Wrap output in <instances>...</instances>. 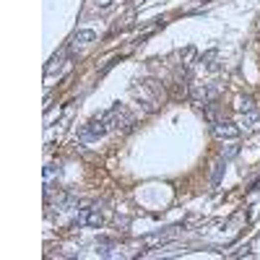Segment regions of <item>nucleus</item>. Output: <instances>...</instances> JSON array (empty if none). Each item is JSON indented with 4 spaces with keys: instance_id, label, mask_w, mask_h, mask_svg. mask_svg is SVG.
<instances>
[{
    "instance_id": "ddd939ff",
    "label": "nucleus",
    "mask_w": 260,
    "mask_h": 260,
    "mask_svg": "<svg viewBox=\"0 0 260 260\" xmlns=\"http://www.w3.org/2000/svg\"><path fill=\"white\" fill-rule=\"evenodd\" d=\"M94 3H96L99 8H109V5H112V0H94Z\"/></svg>"
},
{
    "instance_id": "7ed1b4c3",
    "label": "nucleus",
    "mask_w": 260,
    "mask_h": 260,
    "mask_svg": "<svg viewBox=\"0 0 260 260\" xmlns=\"http://www.w3.org/2000/svg\"><path fill=\"white\" fill-rule=\"evenodd\" d=\"M213 135H216V138L234 141L237 135H240V128H237L234 122H229V120H213Z\"/></svg>"
},
{
    "instance_id": "0eeeda50",
    "label": "nucleus",
    "mask_w": 260,
    "mask_h": 260,
    "mask_svg": "<svg viewBox=\"0 0 260 260\" xmlns=\"http://www.w3.org/2000/svg\"><path fill=\"white\" fill-rule=\"evenodd\" d=\"M221 174H224V159L216 162V164H213V169H211V187H219Z\"/></svg>"
},
{
    "instance_id": "20e7f679",
    "label": "nucleus",
    "mask_w": 260,
    "mask_h": 260,
    "mask_svg": "<svg viewBox=\"0 0 260 260\" xmlns=\"http://www.w3.org/2000/svg\"><path fill=\"white\" fill-rule=\"evenodd\" d=\"M96 39V34L91 29H81V31H76L73 34V39H71V52H76L78 47H86V44H91Z\"/></svg>"
},
{
    "instance_id": "9d476101",
    "label": "nucleus",
    "mask_w": 260,
    "mask_h": 260,
    "mask_svg": "<svg viewBox=\"0 0 260 260\" xmlns=\"http://www.w3.org/2000/svg\"><path fill=\"white\" fill-rule=\"evenodd\" d=\"M237 154H240V146H232V143H229V146H224V149H221V159H224V162H227V159H234Z\"/></svg>"
},
{
    "instance_id": "39448f33",
    "label": "nucleus",
    "mask_w": 260,
    "mask_h": 260,
    "mask_svg": "<svg viewBox=\"0 0 260 260\" xmlns=\"http://www.w3.org/2000/svg\"><path fill=\"white\" fill-rule=\"evenodd\" d=\"M78 221H81L84 224V227H101V221H104V219H101V213H99V208H84L81 211V216H78Z\"/></svg>"
},
{
    "instance_id": "f03ea898",
    "label": "nucleus",
    "mask_w": 260,
    "mask_h": 260,
    "mask_svg": "<svg viewBox=\"0 0 260 260\" xmlns=\"http://www.w3.org/2000/svg\"><path fill=\"white\" fill-rule=\"evenodd\" d=\"M107 125H109V130H115V128H125V125H133V117L128 115V109L125 107H112L109 112H107Z\"/></svg>"
},
{
    "instance_id": "6e6552de",
    "label": "nucleus",
    "mask_w": 260,
    "mask_h": 260,
    "mask_svg": "<svg viewBox=\"0 0 260 260\" xmlns=\"http://www.w3.org/2000/svg\"><path fill=\"white\" fill-rule=\"evenodd\" d=\"M96 253L101 255V258H115L117 253H115V245L112 242H99L96 245Z\"/></svg>"
},
{
    "instance_id": "423d86ee",
    "label": "nucleus",
    "mask_w": 260,
    "mask_h": 260,
    "mask_svg": "<svg viewBox=\"0 0 260 260\" xmlns=\"http://www.w3.org/2000/svg\"><path fill=\"white\" fill-rule=\"evenodd\" d=\"M63 65H65V52H58V55H52V60L47 63V68H44V73L47 76H52L55 71H63Z\"/></svg>"
},
{
    "instance_id": "9b49d317",
    "label": "nucleus",
    "mask_w": 260,
    "mask_h": 260,
    "mask_svg": "<svg viewBox=\"0 0 260 260\" xmlns=\"http://www.w3.org/2000/svg\"><path fill=\"white\" fill-rule=\"evenodd\" d=\"M258 115H260V112H258V109H250V112H242V125H245V128H250V125H253V122L258 120Z\"/></svg>"
},
{
    "instance_id": "1a4fd4ad",
    "label": "nucleus",
    "mask_w": 260,
    "mask_h": 260,
    "mask_svg": "<svg viewBox=\"0 0 260 260\" xmlns=\"http://www.w3.org/2000/svg\"><path fill=\"white\" fill-rule=\"evenodd\" d=\"M55 177H60V167L58 164H47L44 167V182H52Z\"/></svg>"
},
{
    "instance_id": "f257e3e1",
    "label": "nucleus",
    "mask_w": 260,
    "mask_h": 260,
    "mask_svg": "<svg viewBox=\"0 0 260 260\" xmlns=\"http://www.w3.org/2000/svg\"><path fill=\"white\" fill-rule=\"evenodd\" d=\"M109 130V125H107V115H99V117H94L88 125H84V130H81V135L78 138L81 141H96V138H101Z\"/></svg>"
},
{
    "instance_id": "f8f14e48",
    "label": "nucleus",
    "mask_w": 260,
    "mask_h": 260,
    "mask_svg": "<svg viewBox=\"0 0 260 260\" xmlns=\"http://www.w3.org/2000/svg\"><path fill=\"white\" fill-rule=\"evenodd\" d=\"M237 107H240V112H250V109H255V101L250 96H245V99L237 101Z\"/></svg>"
}]
</instances>
